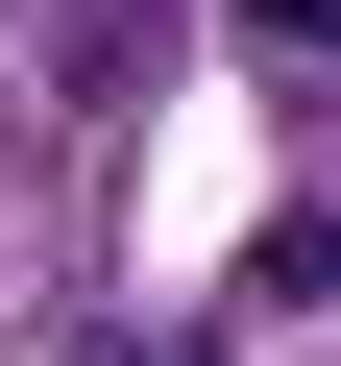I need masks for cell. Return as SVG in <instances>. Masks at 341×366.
<instances>
[{"instance_id": "3957f363", "label": "cell", "mask_w": 341, "mask_h": 366, "mask_svg": "<svg viewBox=\"0 0 341 366\" xmlns=\"http://www.w3.org/2000/svg\"><path fill=\"white\" fill-rule=\"evenodd\" d=\"M98 366H220V342H98Z\"/></svg>"}, {"instance_id": "7a4b0ae2", "label": "cell", "mask_w": 341, "mask_h": 366, "mask_svg": "<svg viewBox=\"0 0 341 366\" xmlns=\"http://www.w3.org/2000/svg\"><path fill=\"white\" fill-rule=\"evenodd\" d=\"M244 25H268V49H341V0H244Z\"/></svg>"}, {"instance_id": "6da1fadb", "label": "cell", "mask_w": 341, "mask_h": 366, "mask_svg": "<svg viewBox=\"0 0 341 366\" xmlns=\"http://www.w3.org/2000/svg\"><path fill=\"white\" fill-rule=\"evenodd\" d=\"M268 293H341V196H317V220H292V244H268Z\"/></svg>"}]
</instances>
